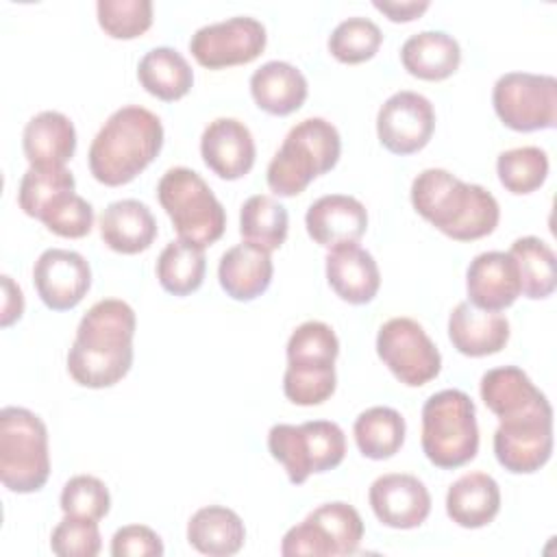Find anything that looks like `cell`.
Segmentation results:
<instances>
[{
	"label": "cell",
	"mask_w": 557,
	"mask_h": 557,
	"mask_svg": "<svg viewBox=\"0 0 557 557\" xmlns=\"http://www.w3.org/2000/svg\"><path fill=\"white\" fill-rule=\"evenodd\" d=\"M2 289H4V302H2V326H11L15 320L22 318L24 311V296L22 289L13 283L11 276H2Z\"/></svg>",
	"instance_id": "45"
},
{
	"label": "cell",
	"mask_w": 557,
	"mask_h": 557,
	"mask_svg": "<svg viewBox=\"0 0 557 557\" xmlns=\"http://www.w3.org/2000/svg\"><path fill=\"white\" fill-rule=\"evenodd\" d=\"M113 557H161L163 542L161 537L144 524H128L115 531L111 540Z\"/></svg>",
	"instance_id": "43"
},
{
	"label": "cell",
	"mask_w": 557,
	"mask_h": 557,
	"mask_svg": "<svg viewBox=\"0 0 557 557\" xmlns=\"http://www.w3.org/2000/svg\"><path fill=\"white\" fill-rule=\"evenodd\" d=\"M74 187H76V181L67 168H52V170L28 168L20 181L17 202L26 215L39 218L41 209L54 196L63 191H74Z\"/></svg>",
	"instance_id": "39"
},
{
	"label": "cell",
	"mask_w": 557,
	"mask_h": 557,
	"mask_svg": "<svg viewBox=\"0 0 557 557\" xmlns=\"http://www.w3.org/2000/svg\"><path fill=\"white\" fill-rule=\"evenodd\" d=\"M326 281L342 300L366 305L381 287V272L368 250L357 244H342L326 255Z\"/></svg>",
	"instance_id": "22"
},
{
	"label": "cell",
	"mask_w": 557,
	"mask_h": 557,
	"mask_svg": "<svg viewBox=\"0 0 557 557\" xmlns=\"http://www.w3.org/2000/svg\"><path fill=\"white\" fill-rule=\"evenodd\" d=\"M553 453V409L500 420L494 431V455L513 474L537 472Z\"/></svg>",
	"instance_id": "13"
},
{
	"label": "cell",
	"mask_w": 557,
	"mask_h": 557,
	"mask_svg": "<svg viewBox=\"0 0 557 557\" xmlns=\"http://www.w3.org/2000/svg\"><path fill=\"white\" fill-rule=\"evenodd\" d=\"M468 302L485 311H503L520 296V276L509 252L490 250L476 255L466 272Z\"/></svg>",
	"instance_id": "18"
},
{
	"label": "cell",
	"mask_w": 557,
	"mask_h": 557,
	"mask_svg": "<svg viewBox=\"0 0 557 557\" xmlns=\"http://www.w3.org/2000/svg\"><path fill=\"white\" fill-rule=\"evenodd\" d=\"M109 507H111V496L107 485L91 474L72 476L63 485L61 509L65 516L100 520L109 513Z\"/></svg>",
	"instance_id": "41"
},
{
	"label": "cell",
	"mask_w": 557,
	"mask_h": 557,
	"mask_svg": "<svg viewBox=\"0 0 557 557\" xmlns=\"http://www.w3.org/2000/svg\"><path fill=\"white\" fill-rule=\"evenodd\" d=\"M376 355L389 372L409 387L426 385L442 370L437 346L422 324L411 318H392L379 329Z\"/></svg>",
	"instance_id": "11"
},
{
	"label": "cell",
	"mask_w": 557,
	"mask_h": 557,
	"mask_svg": "<svg viewBox=\"0 0 557 557\" xmlns=\"http://www.w3.org/2000/svg\"><path fill=\"white\" fill-rule=\"evenodd\" d=\"M100 28L113 39H135L152 26L150 0H98Z\"/></svg>",
	"instance_id": "38"
},
{
	"label": "cell",
	"mask_w": 557,
	"mask_h": 557,
	"mask_svg": "<svg viewBox=\"0 0 557 557\" xmlns=\"http://www.w3.org/2000/svg\"><path fill=\"white\" fill-rule=\"evenodd\" d=\"M400 61L416 78L444 81L457 72L461 63V48L448 33L422 30L403 44Z\"/></svg>",
	"instance_id": "28"
},
{
	"label": "cell",
	"mask_w": 557,
	"mask_h": 557,
	"mask_svg": "<svg viewBox=\"0 0 557 557\" xmlns=\"http://www.w3.org/2000/svg\"><path fill=\"white\" fill-rule=\"evenodd\" d=\"M435 131V111L418 91H396L376 113L379 141L394 154L422 150Z\"/></svg>",
	"instance_id": "14"
},
{
	"label": "cell",
	"mask_w": 557,
	"mask_h": 557,
	"mask_svg": "<svg viewBox=\"0 0 557 557\" xmlns=\"http://www.w3.org/2000/svg\"><path fill=\"white\" fill-rule=\"evenodd\" d=\"M100 237L113 252L137 255L154 242L157 220L139 200H115L100 215Z\"/></svg>",
	"instance_id": "24"
},
{
	"label": "cell",
	"mask_w": 557,
	"mask_h": 557,
	"mask_svg": "<svg viewBox=\"0 0 557 557\" xmlns=\"http://www.w3.org/2000/svg\"><path fill=\"white\" fill-rule=\"evenodd\" d=\"M163 146L161 120L139 104L113 111L89 146V172L102 185L117 187L141 174Z\"/></svg>",
	"instance_id": "3"
},
{
	"label": "cell",
	"mask_w": 557,
	"mask_h": 557,
	"mask_svg": "<svg viewBox=\"0 0 557 557\" xmlns=\"http://www.w3.org/2000/svg\"><path fill=\"white\" fill-rule=\"evenodd\" d=\"M157 198L170 215L178 239L207 248L224 235V207L198 172L170 168L157 185Z\"/></svg>",
	"instance_id": "6"
},
{
	"label": "cell",
	"mask_w": 557,
	"mask_h": 557,
	"mask_svg": "<svg viewBox=\"0 0 557 557\" xmlns=\"http://www.w3.org/2000/svg\"><path fill=\"white\" fill-rule=\"evenodd\" d=\"M100 546L98 520L65 516L50 535V548L59 557H96Z\"/></svg>",
	"instance_id": "42"
},
{
	"label": "cell",
	"mask_w": 557,
	"mask_h": 557,
	"mask_svg": "<svg viewBox=\"0 0 557 557\" xmlns=\"http://www.w3.org/2000/svg\"><path fill=\"white\" fill-rule=\"evenodd\" d=\"M352 433L363 457L389 459L405 442V418L392 407H370L357 416Z\"/></svg>",
	"instance_id": "32"
},
{
	"label": "cell",
	"mask_w": 557,
	"mask_h": 557,
	"mask_svg": "<svg viewBox=\"0 0 557 557\" xmlns=\"http://www.w3.org/2000/svg\"><path fill=\"white\" fill-rule=\"evenodd\" d=\"M422 450L444 470L459 468L476 457L479 426L472 398L461 389H442L422 407Z\"/></svg>",
	"instance_id": "5"
},
{
	"label": "cell",
	"mask_w": 557,
	"mask_h": 557,
	"mask_svg": "<svg viewBox=\"0 0 557 557\" xmlns=\"http://www.w3.org/2000/svg\"><path fill=\"white\" fill-rule=\"evenodd\" d=\"M189 544L209 557H228L242 550L246 540V529L242 518L220 505H209L198 509L187 522Z\"/></svg>",
	"instance_id": "29"
},
{
	"label": "cell",
	"mask_w": 557,
	"mask_h": 557,
	"mask_svg": "<svg viewBox=\"0 0 557 557\" xmlns=\"http://www.w3.org/2000/svg\"><path fill=\"white\" fill-rule=\"evenodd\" d=\"M342 152L337 128L324 117H307L289 128L268 165V187L276 196H298L307 185L335 168Z\"/></svg>",
	"instance_id": "4"
},
{
	"label": "cell",
	"mask_w": 557,
	"mask_h": 557,
	"mask_svg": "<svg viewBox=\"0 0 557 557\" xmlns=\"http://www.w3.org/2000/svg\"><path fill=\"white\" fill-rule=\"evenodd\" d=\"M135 311L120 298L98 300L81 318L67 350L70 376L91 389L120 383L133 366Z\"/></svg>",
	"instance_id": "1"
},
{
	"label": "cell",
	"mask_w": 557,
	"mask_h": 557,
	"mask_svg": "<svg viewBox=\"0 0 557 557\" xmlns=\"http://www.w3.org/2000/svg\"><path fill=\"white\" fill-rule=\"evenodd\" d=\"M270 455L283 463L289 481L300 485L309 474L337 468L346 455V437L331 420H309L302 424H274L268 433Z\"/></svg>",
	"instance_id": "8"
},
{
	"label": "cell",
	"mask_w": 557,
	"mask_h": 557,
	"mask_svg": "<svg viewBox=\"0 0 557 557\" xmlns=\"http://www.w3.org/2000/svg\"><path fill=\"white\" fill-rule=\"evenodd\" d=\"M50 476L48 429L24 407L0 411V481L15 494H30Z\"/></svg>",
	"instance_id": "7"
},
{
	"label": "cell",
	"mask_w": 557,
	"mask_h": 557,
	"mask_svg": "<svg viewBox=\"0 0 557 557\" xmlns=\"http://www.w3.org/2000/svg\"><path fill=\"white\" fill-rule=\"evenodd\" d=\"M289 228L287 209L265 194L250 196L239 211V233L244 242L268 252L283 246Z\"/></svg>",
	"instance_id": "33"
},
{
	"label": "cell",
	"mask_w": 557,
	"mask_h": 557,
	"mask_svg": "<svg viewBox=\"0 0 557 557\" xmlns=\"http://www.w3.org/2000/svg\"><path fill=\"white\" fill-rule=\"evenodd\" d=\"M22 148L30 168H65L76 150V128L67 115L41 111L26 122Z\"/></svg>",
	"instance_id": "23"
},
{
	"label": "cell",
	"mask_w": 557,
	"mask_h": 557,
	"mask_svg": "<svg viewBox=\"0 0 557 557\" xmlns=\"http://www.w3.org/2000/svg\"><path fill=\"white\" fill-rule=\"evenodd\" d=\"M250 94L270 115H289L307 100V78L285 61H268L250 76Z\"/></svg>",
	"instance_id": "27"
},
{
	"label": "cell",
	"mask_w": 557,
	"mask_h": 557,
	"mask_svg": "<svg viewBox=\"0 0 557 557\" xmlns=\"http://www.w3.org/2000/svg\"><path fill=\"white\" fill-rule=\"evenodd\" d=\"M383 41L381 28L368 17H348L339 22L329 35V52L339 63H363L372 59Z\"/></svg>",
	"instance_id": "37"
},
{
	"label": "cell",
	"mask_w": 557,
	"mask_h": 557,
	"mask_svg": "<svg viewBox=\"0 0 557 557\" xmlns=\"http://www.w3.org/2000/svg\"><path fill=\"white\" fill-rule=\"evenodd\" d=\"M520 276V294L540 300L548 298L557 285V259L553 248L533 235L518 237L509 248Z\"/></svg>",
	"instance_id": "31"
},
{
	"label": "cell",
	"mask_w": 557,
	"mask_h": 557,
	"mask_svg": "<svg viewBox=\"0 0 557 557\" xmlns=\"http://www.w3.org/2000/svg\"><path fill=\"white\" fill-rule=\"evenodd\" d=\"M265 26L248 15H235L198 28L189 39V52L209 70L244 65L265 48Z\"/></svg>",
	"instance_id": "12"
},
{
	"label": "cell",
	"mask_w": 557,
	"mask_h": 557,
	"mask_svg": "<svg viewBox=\"0 0 557 557\" xmlns=\"http://www.w3.org/2000/svg\"><path fill=\"white\" fill-rule=\"evenodd\" d=\"M205 165L224 181L246 176L255 165V139L248 126L235 117H218L207 124L200 137Z\"/></svg>",
	"instance_id": "17"
},
{
	"label": "cell",
	"mask_w": 557,
	"mask_h": 557,
	"mask_svg": "<svg viewBox=\"0 0 557 557\" xmlns=\"http://www.w3.org/2000/svg\"><path fill=\"white\" fill-rule=\"evenodd\" d=\"M492 104L511 131L553 128L557 124V81L548 74L507 72L494 83Z\"/></svg>",
	"instance_id": "10"
},
{
	"label": "cell",
	"mask_w": 557,
	"mask_h": 557,
	"mask_svg": "<svg viewBox=\"0 0 557 557\" xmlns=\"http://www.w3.org/2000/svg\"><path fill=\"white\" fill-rule=\"evenodd\" d=\"M137 78L150 96L165 102L181 100L194 85V72L187 59L168 46L152 48L141 57Z\"/></svg>",
	"instance_id": "30"
},
{
	"label": "cell",
	"mask_w": 557,
	"mask_h": 557,
	"mask_svg": "<svg viewBox=\"0 0 557 557\" xmlns=\"http://www.w3.org/2000/svg\"><path fill=\"white\" fill-rule=\"evenodd\" d=\"M498 509V483L485 472H468L459 476L446 492V513L463 529H481L490 524Z\"/></svg>",
	"instance_id": "26"
},
{
	"label": "cell",
	"mask_w": 557,
	"mask_h": 557,
	"mask_svg": "<svg viewBox=\"0 0 557 557\" xmlns=\"http://www.w3.org/2000/svg\"><path fill=\"white\" fill-rule=\"evenodd\" d=\"M287 366L296 368H335L339 342L335 331L318 320L302 322L287 339Z\"/></svg>",
	"instance_id": "35"
},
{
	"label": "cell",
	"mask_w": 557,
	"mask_h": 557,
	"mask_svg": "<svg viewBox=\"0 0 557 557\" xmlns=\"http://www.w3.org/2000/svg\"><path fill=\"white\" fill-rule=\"evenodd\" d=\"M207 259L202 248L183 239L170 242L157 259V278L168 294L187 296L202 285Z\"/></svg>",
	"instance_id": "34"
},
{
	"label": "cell",
	"mask_w": 557,
	"mask_h": 557,
	"mask_svg": "<svg viewBox=\"0 0 557 557\" xmlns=\"http://www.w3.org/2000/svg\"><path fill=\"white\" fill-rule=\"evenodd\" d=\"M309 237L324 246L335 248L342 244H357L368 228L366 207L344 194H326L311 202L305 215Z\"/></svg>",
	"instance_id": "19"
},
{
	"label": "cell",
	"mask_w": 557,
	"mask_h": 557,
	"mask_svg": "<svg viewBox=\"0 0 557 557\" xmlns=\"http://www.w3.org/2000/svg\"><path fill=\"white\" fill-rule=\"evenodd\" d=\"M370 507L381 524L392 529H416L431 511V494L413 474H383L368 492Z\"/></svg>",
	"instance_id": "16"
},
{
	"label": "cell",
	"mask_w": 557,
	"mask_h": 557,
	"mask_svg": "<svg viewBox=\"0 0 557 557\" xmlns=\"http://www.w3.org/2000/svg\"><path fill=\"white\" fill-rule=\"evenodd\" d=\"M33 283L48 309L67 311L89 292L91 270L83 255L65 248H48L33 265Z\"/></svg>",
	"instance_id": "15"
},
{
	"label": "cell",
	"mask_w": 557,
	"mask_h": 557,
	"mask_svg": "<svg viewBox=\"0 0 557 557\" xmlns=\"http://www.w3.org/2000/svg\"><path fill=\"white\" fill-rule=\"evenodd\" d=\"M481 400L498 420H511L553 409L548 398L516 366L492 368L481 376Z\"/></svg>",
	"instance_id": "20"
},
{
	"label": "cell",
	"mask_w": 557,
	"mask_h": 557,
	"mask_svg": "<svg viewBox=\"0 0 557 557\" xmlns=\"http://www.w3.org/2000/svg\"><path fill=\"white\" fill-rule=\"evenodd\" d=\"M496 172L500 185L511 194H531L540 189L548 176V154L537 146L511 148L498 154Z\"/></svg>",
	"instance_id": "36"
},
{
	"label": "cell",
	"mask_w": 557,
	"mask_h": 557,
	"mask_svg": "<svg viewBox=\"0 0 557 557\" xmlns=\"http://www.w3.org/2000/svg\"><path fill=\"white\" fill-rule=\"evenodd\" d=\"M37 220H41L46 228L59 237L78 239L91 231L94 209L83 196L74 191H63L41 209Z\"/></svg>",
	"instance_id": "40"
},
{
	"label": "cell",
	"mask_w": 557,
	"mask_h": 557,
	"mask_svg": "<svg viewBox=\"0 0 557 557\" xmlns=\"http://www.w3.org/2000/svg\"><path fill=\"white\" fill-rule=\"evenodd\" d=\"M363 537V520L359 511L342 500L324 503L313 509L302 522L292 527L281 542L285 557L311 555L335 557L352 555Z\"/></svg>",
	"instance_id": "9"
},
{
	"label": "cell",
	"mask_w": 557,
	"mask_h": 557,
	"mask_svg": "<svg viewBox=\"0 0 557 557\" xmlns=\"http://www.w3.org/2000/svg\"><path fill=\"white\" fill-rule=\"evenodd\" d=\"M272 272L274 265L270 252L248 242L228 248L218 265V278L222 289L226 292V296L242 302L261 296L270 287Z\"/></svg>",
	"instance_id": "25"
},
{
	"label": "cell",
	"mask_w": 557,
	"mask_h": 557,
	"mask_svg": "<svg viewBox=\"0 0 557 557\" xmlns=\"http://www.w3.org/2000/svg\"><path fill=\"white\" fill-rule=\"evenodd\" d=\"M448 337L466 357L496 355L509 342V322L498 311H485L472 302H459L448 318Z\"/></svg>",
	"instance_id": "21"
},
{
	"label": "cell",
	"mask_w": 557,
	"mask_h": 557,
	"mask_svg": "<svg viewBox=\"0 0 557 557\" xmlns=\"http://www.w3.org/2000/svg\"><path fill=\"white\" fill-rule=\"evenodd\" d=\"M376 11L385 13L392 22H411L420 17L429 9V0H405V2H387V0H374L372 2Z\"/></svg>",
	"instance_id": "44"
},
{
	"label": "cell",
	"mask_w": 557,
	"mask_h": 557,
	"mask_svg": "<svg viewBox=\"0 0 557 557\" xmlns=\"http://www.w3.org/2000/svg\"><path fill=\"white\" fill-rule=\"evenodd\" d=\"M413 209L446 237L472 242L494 233L500 209L492 191L463 183L448 170H422L411 183Z\"/></svg>",
	"instance_id": "2"
}]
</instances>
